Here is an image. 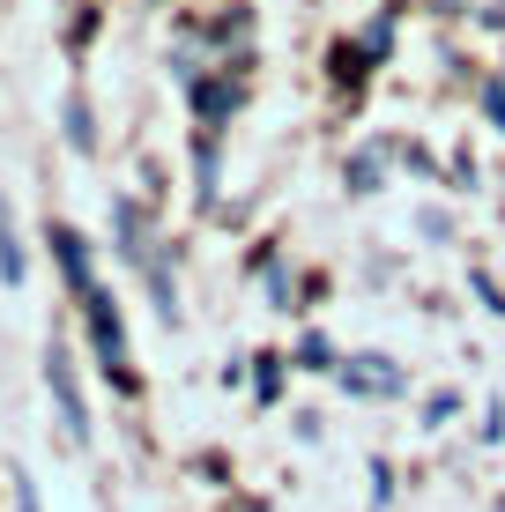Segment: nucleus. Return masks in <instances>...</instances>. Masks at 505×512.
I'll use <instances>...</instances> for the list:
<instances>
[{
	"label": "nucleus",
	"instance_id": "nucleus-3",
	"mask_svg": "<svg viewBox=\"0 0 505 512\" xmlns=\"http://www.w3.org/2000/svg\"><path fill=\"white\" fill-rule=\"evenodd\" d=\"M52 245H60V268H67V282H75V290H90V268H82V238H75V231H52Z\"/></svg>",
	"mask_w": 505,
	"mask_h": 512
},
{
	"label": "nucleus",
	"instance_id": "nucleus-4",
	"mask_svg": "<svg viewBox=\"0 0 505 512\" xmlns=\"http://www.w3.org/2000/svg\"><path fill=\"white\" fill-rule=\"evenodd\" d=\"M0 275L23 282V253H15V238H8V208H0Z\"/></svg>",
	"mask_w": 505,
	"mask_h": 512
},
{
	"label": "nucleus",
	"instance_id": "nucleus-1",
	"mask_svg": "<svg viewBox=\"0 0 505 512\" xmlns=\"http://www.w3.org/2000/svg\"><path fill=\"white\" fill-rule=\"evenodd\" d=\"M45 386H52V401H60V431H67V438H75V446H82V438H90V409H82L75 364H67L60 349H52V357H45Z\"/></svg>",
	"mask_w": 505,
	"mask_h": 512
},
{
	"label": "nucleus",
	"instance_id": "nucleus-2",
	"mask_svg": "<svg viewBox=\"0 0 505 512\" xmlns=\"http://www.w3.org/2000/svg\"><path fill=\"white\" fill-rule=\"evenodd\" d=\"M90 334H97V357H104V372H112L119 386H134V372H127V334H119L112 297H90Z\"/></svg>",
	"mask_w": 505,
	"mask_h": 512
}]
</instances>
